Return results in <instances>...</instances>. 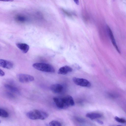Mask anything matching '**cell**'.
<instances>
[{"label":"cell","instance_id":"1","mask_svg":"<svg viewBox=\"0 0 126 126\" xmlns=\"http://www.w3.org/2000/svg\"><path fill=\"white\" fill-rule=\"evenodd\" d=\"M53 100L56 106L62 109H66L75 105L73 98L69 95L63 97H54Z\"/></svg>","mask_w":126,"mask_h":126},{"label":"cell","instance_id":"2","mask_svg":"<svg viewBox=\"0 0 126 126\" xmlns=\"http://www.w3.org/2000/svg\"><path fill=\"white\" fill-rule=\"evenodd\" d=\"M27 117L33 120L41 119L44 120L48 117L47 112L40 110H34L28 112L26 114Z\"/></svg>","mask_w":126,"mask_h":126},{"label":"cell","instance_id":"3","mask_svg":"<svg viewBox=\"0 0 126 126\" xmlns=\"http://www.w3.org/2000/svg\"><path fill=\"white\" fill-rule=\"evenodd\" d=\"M32 66L38 70L48 73H53L55 71L54 68L48 64L41 63H35L32 64Z\"/></svg>","mask_w":126,"mask_h":126},{"label":"cell","instance_id":"4","mask_svg":"<svg viewBox=\"0 0 126 126\" xmlns=\"http://www.w3.org/2000/svg\"><path fill=\"white\" fill-rule=\"evenodd\" d=\"M73 81L76 84L80 86L89 87H91V83L87 80L82 78L74 77Z\"/></svg>","mask_w":126,"mask_h":126},{"label":"cell","instance_id":"5","mask_svg":"<svg viewBox=\"0 0 126 126\" xmlns=\"http://www.w3.org/2000/svg\"><path fill=\"white\" fill-rule=\"evenodd\" d=\"M17 77L19 81L22 83L28 82L34 80L33 77L26 74H19L17 75Z\"/></svg>","mask_w":126,"mask_h":126},{"label":"cell","instance_id":"6","mask_svg":"<svg viewBox=\"0 0 126 126\" xmlns=\"http://www.w3.org/2000/svg\"><path fill=\"white\" fill-rule=\"evenodd\" d=\"M107 32L110 39L111 42L117 51L120 54L121 53L116 43L112 32L110 28L108 26H107Z\"/></svg>","mask_w":126,"mask_h":126},{"label":"cell","instance_id":"7","mask_svg":"<svg viewBox=\"0 0 126 126\" xmlns=\"http://www.w3.org/2000/svg\"><path fill=\"white\" fill-rule=\"evenodd\" d=\"M50 89L53 93L58 94L62 92L63 87V86L60 84H55L52 85L50 86Z\"/></svg>","mask_w":126,"mask_h":126},{"label":"cell","instance_id":"8","mask_svg":"<svg viewBox=\"0 0 126 126\" xmlns=\"http://www.w3.org/2000/svg\"><path fill=\"white\" fill-rule=\"evenodd\" d=\"M13 63L10 61L3 59L0 60V66L3 68L10 69L13 67Z\"/></svg>","mask_w":126,"mask_h":126},{"label":"cell","instance_id":"9","mask_svg":"<svg viewBox=\"0 0 126 126\" xmlns=\"http://www.w3.org/2000/svg\"><path fill=\"white\" fill-rule=\"evenodd\" d=\"M73 69L71 67L68 66H65L61 67L59 69L58 73L59 74L64 75L68 73L71 72Z\"/></svg>","mask_w":126,"mask_h":126},{"label":"cell","instance_id":"10","mask_svg":"<svg viewBox=\"0 0 126 126\" xmlns=\"http://www.w3.org/2000/svg\"><path fill=\"white\" fill-rule=\"evenodd\" d=\"M16 45L17 47L24 53H27L29 49V46L26 43H18Z\"/></svg>","mask_w":126,"mask_h":126},{"label":"cell","instance_id":"11","mask_svg":"<svg viewBox=\"0 0 126 126\" xmlns=\"http://www.w3.org/2000/svg\"><path fill=\"white\" fill-rule=\"evenodd\" d=\"M86 116L92 120H94L102 117V115L99 113H88L86 114Z\"/></svg>","mask_w":126,"mask_h":126},{"label":"cell","instance_id":"12","mask_svg":"<svg viewBox=\"0 0 126 126\" xmlns=\"http://www.w3.org/2000/svg\"><path fill=\"white\" fill-rule=\"evenodd\" d=\"M4 87L6 89L12 92L17 94L19 93V90L14 86L9 84H6L4 85Z\"/></svg>","mask_w":126,"mask_h":126},{"label":"cell","instance_id":"13","mask_svg":"<svg viewBox=\"0 0 126 126\" xmlns=\"http://www.w3.org/2000/svg\"><path fill=\"white\" fill-rule=\"evenodd\" d=\"M15 18L16 21L20 23H23L27 20V18L25 16L21 15L16 16Z\"/></svg>","mask_w":126,"mask_h":126},{"label":"cell","instance_id":"14","mask_svg":"<svg viewBox=\"0 0 126 126\" xmlns=\"http://www.w3.org/2000/svg\"><path fill=\"white\" fill-rule=\"evenodd\" d=\"M0 116L3 118H6L8 117L9 114L5 110L1 108L0 109Z\"/></svg>","mask_w":126,"mask_h":126},{"label":"cell","instance_id":"15","mask_svg":"<svg viewBox=\"0 0 126 126\" xmlns=\"http://www.w3.org/2000/svg\"><path fill=\"white\" fill-rule=\"evenodd\" d=\"M49 126H62L61 124L59 121L53 120L49 123Z\"/></svg>","mask_w":126,"mask_h":126},{"label":"cell","instance_id":"16","mask_svg":"<svg viewBox=\"0 0 126 126\" xmlns=\"http://www.w3.org/2000/svg\"><path fill=\"white\" fill-rule=\"evenodd\" d=\"M115 120L118 122L122 123H126V120L122 118H120L117 116L114 117Z\"/></svg>","mask_w":126,"mask_h":126},{"label":"cell","instance_id":"17","mask_svg":"<svg viewBox=\"0 0 126 126\" xmlns=\"http://www.w3.org/2000/svg\"><path fill=\"white\" fill-rule=\"evenodd\" d=\"M75 118L76 121L80 123H83L85 121V120L84 119L81 117H76Z\"/></svg>","mask_w":126,"mask_h":126},{"label":"cell","instance_id":"18","mask_svg":"<svg viewBox=\"0 0 126 126\" xmlns=\"http://www.w3.org/2000/svg\"><path fill=\"white\" fill-rule=\"evenodd\" d=\"M109 96L111 98H114L118 96V95L115 94L109 93L108 94Z\"/></svg>","mask_w":126,"mask_h":126},{"label":"cell","instance_id":"19","mask_svg":"<svg viewBox=\"0 0 126 126\" xmlns=\"http://www.w3.org/2000/svg\"><path fill=\"white\" fill-rule=\"evenodd\" d=\"M4 72L1 69H0V76H3L5 75Z\"/></svg>","mask_w":126,"mask_h":126},{"label":"cell","instance_id":"20","mask_svg":"<svg viewBox=\"0 0 126 126\" xmlns=\"http://www.w3.org/2000/svg\"><path fill=\"white\" fill-rule=\"evenodd\" d=\"M96 121L98 123L102 125L104 124L103 122L102 121L100 120H96Z\"/></svg>","mask_w":126,"mask_h":126},{"label":"cell","instance_id":"21","mask_svg":"<svg viewBox=\"0 0 126 126\" xmlns=\"http://www.w3.org/2000/svg\"><path fill=\"white\" fill-rule=\"evenodd\" d=\"M122 126L121 125H117V126Z\"/></svg>","mask_w":126,"mask_h":126}]
</instances>
